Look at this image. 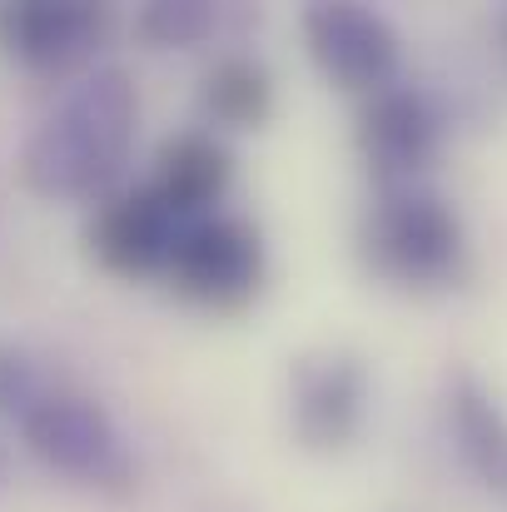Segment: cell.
I'll list each match as a JSON object with an SVG mask.
<instances>
[{"mask_svg":"<svg viewBox=\"0 0 507 512\" xmlns=\"http://www.w3.org/2000/svg\"><path fill=\"white\" fill-rule=\"evenodd\" d=\"M140 95L120 65H95L25 140L15 170L35 199H110L135 150Z\"/></svg>","mask_w":507,"mask_h":512,"instance_id":"cell-1","label":"cell"},{"mask_svg":"<svg viewBox=\"0 0 507 512\" xmlns=\"http://www.w3.org/2000/svg\"><path fill=\"white\" fill-rule=\"evenodd\" d=\"M358 259L398 289H448L468 269V224L428 184L378 189L358 219Z\"/></svg>","mask_w":507,"mask_h":512,"instance_id":"cell-2","label":"cell"},{"mask_svg":"<svg viewBox=\"0 0 507 512\" xmlns=\"http://www.w3.org/2000/svg\"><path fill=\"white\" fill-rule=\"evenodd\" d=\"M25 453L60 478L100 493H130L140 468L115 418L85 393H40L20 418Z\"/></svg>","mask_w":507,"mask_h":512,"instance_id":"cell-3","label":"cell"},{"mask_svg":"<svg viewBox=\"0 0 507 512\" xmlns=\"http://www.w3.org/2000/svg\"><path fill=\"white\" fill-rule=\"evenodd\" d=\"M269 274V249L254 219L244 214H204L184 224L165 279L184 304L214 309V314H239L259 299Z\"/></svg>","mask_w":507,"mask_h":512,"instance_id":"cell-4","label":"cell"},{"mask_svg":"<svg viewBox=\"0 0 507 512\" xmlns=\"http://www.w3.org/2000/svg\"><path fill=\"white\" fill-rule=\"evenodd\" d=\"M368 363L348 348H319L289 368V433L309 453H343L368 418Z\"/></svg>","mask_w":507,"mask_h":512,"instance_id":"cell-5","label":"cell"},{"mask_svg":"<svg viewBox=\"0 0 507 512\" xmlns=\"http://www.w3.org/2000/svg\"><path fill=\"white\" fill-rule=\"evenodd\" d=\"M299 25H304V45L329 85L363 95V100L398 85L403 45H398V30L388 25V15H378L358 0H319L304 10Z\"/></svg>","mask_w":507,"mask_h":512,"instance_id":"cell-6","label":"cell"},{"mask_svg":"<svg viewBox=\"0 0 507 512\" xmlns=\"http://www.w3.org/2000/svg\"><path fill=\"white\" fill-rule=\"evenodd\" d=\"M353 140H358L368 174L378 179V189L423 184V174L443 155V115L423 90L388 85V90L363 100Z\"/></svg>","mask_w":507,"mask_h":512,"instance_id":"cell-7","label":"cell"},{"mask_svg":"<svg viewBox=\"0 0 507 512\" xmlns=\"http://www.w3.org/2000/svg\"><path fill=\"white\" fill-rule=\"evenodd\" d=\"M115 10L95 0H0V55L30 75L80 70L110 35Z\"/></svg>","mask_w":507,"mask_h":512,"instance_id":"cell-8","label":"cell"},{"mask_svg":"<svg viewBox=\"0 0 507 512\" xmlns=\"http://www.w3.org/2000/svg\"><path fill=\"white\" fill-rule=\"evenodd\" d=\"M179 234H184V219L169 209L150 184L115 189L110 199L95 204V214L85 224L90 259L105 274H120V279H155V274H165Z\"/></svg>","mask_w":507,"mask_h":512,"instance_id":"cell-9","label":"cell"},{"mask_svg":"<svg viewBox=\"0 0 507 512\" xmlns=\"http://www.w3.org/2000/svg\"><path fill=\"white\" fill-rule=\"evenodd\" d=\"M229 184H234V155L209 130H179V135H169L160 145V155H155L150 189L165 199L184 224H194L204 214H219Z\"/></svg>","mask_w":507,"mask_h":512,"instance_id":"cell-10","label":"cell"},{"mask_svg":"<svg viewBox=\"0 0 507 512\" xmlns=\"http://www.w3.org/2000/svg\"><path fill=\"white\" fill-rule=\"evenodd\" d=\"M443 413H448V433H453V448H458L463 468L498 503H507V408L498 403V393L478 373L463 368V373L448 378Z\"/></svg>","mask_w":507,"mask_h":512,"instance_id":"cell-11","label":"cell"},{"mask_svg":"<svg viewBox=\"0 0 507 512\" xmlns=\"http://www.w3.org/2000/svg\"><path fill=\"white\" fill-rule=\"evenodd\" d=\"M199 110L219 130H259L274 115V80L249 55H224L204 70Z\"/></svg>","mask_w":507,"mask_h":512,"instance_id":"cell-12","label":"cell"},{"mask_svg":"<svg viewBox=\"0 0 507 512\" xmlns=\"http://www.w3.org/2000/svg\"><path fill=\"white\" fill-rule=\"evenodd\" d=\"M219 25L209 0H150L135 10V35L150 50H189Z\"/></svg>","mask_w":507,"mask_h":512,"instance_id":"cell-13","label":"cell"},{"mask_svg":"<svg viewBox=\"0 0 507 512\" xmlns=\"http://www.w3.org/2000/svg\"><path fill=\"white\" fill-rule=\"evenodd\" d=\"M40 398L35 358L20 343L0 339V418H25V408Z\"/></svg>","mask_w":507,"mask_h":512,"instance_id":"cell-14","label":"cell"}]
</instances>
